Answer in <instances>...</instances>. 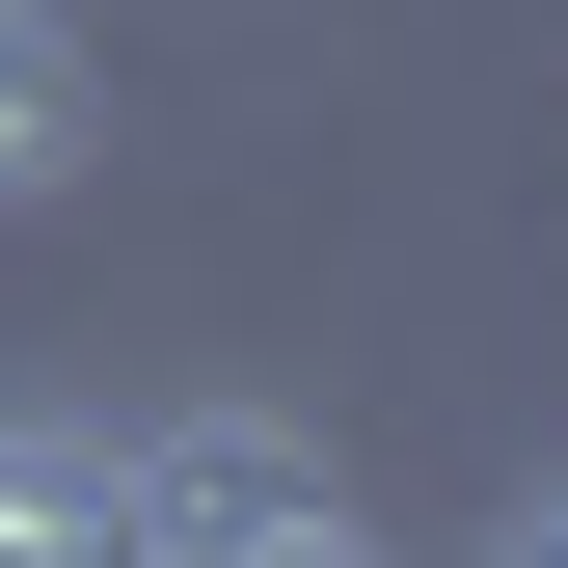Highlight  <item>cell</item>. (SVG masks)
<instances>
[{
    "mask_svg": "<svg viewBox=\"0 0 568 568\" xmlns=\"http://www.w3.org/2000/svg\"><path fill=\"white\" fill-rule=\"evenodd\" d=\"M109 163V82H82V28H54V0H0V217H28V190H82Z\"/></svg>",
    "mask_w": 568,
    "mask_h": 568,
    "instance_id": "3957f363",
    "label": "cell"
},
{
    "mask_svg": "<svg viewBox=\"0 0 568 568\" xmlns=\"http://www.w3.org/2000/svg\"><path fill=\"white\" fill-rule=\"evenodd\" d=\"M0 568H135V434L109 406H0Z\"/></svg>",
    "mask_w": 568,
    "mask_h": 568,
    "instance_id": "7a4b0ae2",
    "label": "cell"
},
{
    "mask_svg": "<svg viewBox=\"0 0 568 568\" xmlns=\"http://www.w3.org/2000/svg\"><path fill=\"white\" fill-rule=\"evenodd\" d=\"M135 568H379V515L298 406H135Z\"/></svg>",
    "mask_w": 568,
    "mask_h": 568,
    "instance_id": "6da1fadb",
    "label": "cell"
},
{
    "mask_svg": "<svg viewBox=\"0 0 568 568\" xmlns=\"http://www.w3.org/2000/svg\"><path fill=\"white\" fill-rule=\"evenodd\" d=\"M487 568H568V460H541V487H515V515H487Z\"/></svg>",
    "mask_w": 568,
    "mask_h": 568,
    "instance_id": "277c9868",
    "label": "cell"
}]
</instances>
